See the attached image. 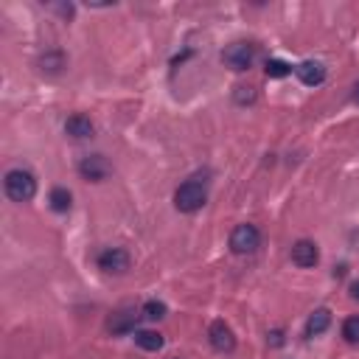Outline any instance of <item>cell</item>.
<instances>
[{"instance_id":"obj_7","label":"cell","mask_w":359,"mask_h":359,"mask_svg":"<svg viewBox=\"0 0 359 359\" xmlns=\"http://www.w3.org/2000/svg\"><path fill=\"white\" fill-rule=\"evenodd\" d=\"M140 317H143V314H140L138 309L124 306V309L112 312V317L107 320V332H110V334H129V332H135V325H138Z\"/></svg>"},{"instance_id":"obj_17","label":"cell","mask_w":359,"mask_h":359,"mask_svg":"<svg viewBox=\"0 0 359 359\" xmlns=\"http://www.w3.org/2000/svg\"><path fill=\"white\" fill-rule=\"evenodd\" d=\"M140 314H143L146 320L158 323V320H163V317L169 314V306H166L163 301H146V304H143V309H140Z\"/></svg>"},{"instance_id":"obj_18","label":"cell","mask_w":359,"mask_h":359,"mask_svg":"<svg viewBox=\"0 0 359 359\" xmlns=\"http://www.w3.org/2000/svg\"><path fill=\"white\" fill-rule=\"evenodd\" d=\"M343 340L348 345H359V314H354L343 323Z\"/></svg>"},{"instance_id":"obj_20","label":"cell","mask_w":359,"mask_h":359,"mask_svg":"<svg viewBox=\"0 0 359 359\" xmlns=\"http://www.w3.org/2000/svg\"><path fill=\"white\" fill-rule=\"evenodd\" d=\"M267 343L273 345V348H281V345H284V332H281V328H275V332H269V334H267Z\"/></svg>"},{"instance_id":"obj_8","label":"cell","mask_w":359,"mask_h":359,"mask_svg":"<svg viewBox=\"0 0 359 359\" xmlns=\"http://www.w3.org/2000/svg\"><path fill=\"white\" fill-rule=\"evenodd\" d=\"M208 343H211V348L219 351V354H230L236 348V337H233L230 325L225 320H214L211 323V328H208Z\"/></svg>"},{"instance_id":"obj_13","label":"cell","mask_w":359,"mask_h":359,"mask_svg":"<svg viewBox=\"0 0 359 359\" xmlns=\"http://www.w3.org/2000/svg\"><path fill=\"white\" fill-rule=\"evenodd\" d=\"M71 191L68 188H62V186H56V188H51V194H48V205H51V211H56V214H68L71 211Z\"/></svg>"},{"instance_id":"obj_22","label":"cell","mask_w":359,"mask_h":359,"mask_svg":"<svg viewBox=\"0 0 359 359\" xmlns=\"http://www.w3.org/2000/svg\"><path fill=\"white\" fill-rule=\"evenodd\" d=\"M351 101H354V104H359V82L354 84V93H351Z\"/></svg>"},{"instance_id":"obj_5","label":"cell","mask_w":359,"mask_h":359,"mask_svg":"<svg viewBox=\"0 0 359 359\" xmlns=\"http://www.w3.org/2000/svg\"><path fill=\"white\" fill-rule=\"evenodd\" d=\"M129 253L124 247H107L101 256H99V269L107 275H127L129 273Z\"/></svg>"},{"instance_id":"obj_21","label":"cell","mask_w":359,"mask_h":359,"mask_svg":"<svg viewBox=\"0 0 359 359\" xmlns=\"http://www.w3.org/2000/svg\"><path fill=\"white\" fill-rule=\"evenodd\" d=\"M351 297H354V301H359V281L351 284Z\"/></svg>"},{"instance_id":"obj_23","label":"cell","mask_w":359,"mask_h":359,"mask_svg":"<svg viewBox=\"0 0 359 359\" xmlns=\"http://www.w3.org/2000/svg\"><path fill=\"white\" fill-rule=\"evenodd\" d=\"M171 359H177V356H171Z\"/></svg>"},{"instance_id":"obj_4","label":"cell","mask_w":359,"mask_h":359,"mask_svg":"<svg viewBox=\"0 0 359 359\" xmlns=\"http://www.w3.org/2000/svg\"><path fill=\"white\" fill-rule=\"evenodd\" d=\"M222 62H225L230 71H236V73H245V71H250L253 62H256V48H253L250 42H230V45L222 51Z\"/></svg>"},{"instance_id":"obj_6","label":"cell","mask_w":359,"mask_h":359,"mask_svg":"<svg viewBox=\"0 0 359 359\" xmlns=\"http://www.w3.org/2000/svg\"><path fill=\"white\" fill-rule=\"evenodd\" d=\"M110 160L104 155H87L79 160V174L87 180V183H101V180L110 177Z\"/></svg>"},{"instance_id":"obj_15","label":"cell","mask_w":359,"mask_h":359,"mask_svg":"<svg viewBox=\"0 0 359 359\" xmlns=\"http://www.w3.org/2000/svg\"><path fill=\"white\" fill-rule=\"evenodd\" d=\"M62 68H65V56H62V51H48V53L40 59V71L48 73V76H56Z\"/></svg>"},{"instance_id":"obj_2","label":"cell","mask_w":359,"mask_h":359,"mask_svg":"<svg viewBox=\"0 0 359 359\" xmlns=\"http://www.w3.org/2000/svg\"><path fill=\"white\" fill-rule=\"evenodd\" d=\"M3 191L12 202L23 205V202H32L37 197V177L28 171V169H12L3 177Z\"/></svg>"},{"instance_id":"obj_1","label":"cell","mask_w":359,"mask_h":359,"mask_svg":"<svg viewBox=\"0 0 359 359\" xmlns=\"http://www.w3.org/2000/svg\"><path fill=\"white\" fill-rule=\"evenodd\" d=\"M208 171H197L174 191V208L180 214H197L208 202Z\"/></svg>"},{"instance_id":"obj_3","label":"cell","mask_w":359,"mask_h":359,"mask_svg":"<svg viewBox=\"0 0 359 359\" xmlns=\"http://www.w3.org/2000/svg\"><path fill=\"white\" fill-rule=\"evenodd\" d=\"M261 247V233L256 225L245 222V225H236L233 233H230V250L236 256H250Z\"/></svg>"},{"instance_id":"obj_10","label":"cell","mask_w":359,"mask_h":359,"mask_svg":"<svg viewBox=\"0 0 359 359\" xmlns=\"http://www.w3.org/2000/svg\"><path fill=\"white\" fill-rule=\"evenodd\" d=\"M295 76L301 79L306 87H317L325 82V65L323 62H314V59H306V62L295 65Z\"/></svg>"},{"instance_id":"obj_12","label":"cell","mask_w":359,"mask_h":359,"mask_svg":"<svg viewBox=\"0 0 359 359\" xmlns=\"http://www.w3.org/2000/svg\"><path fill=\"white\" fill-rule=\"evenodd\" d=\"M328 325H332V312L328 309H314L306 320V337H320L323 332H328Z\"/></svg>"},{"instance_id":"obj_14","label":"cell","mask_w":359,"mask_h":359,"mask_svg":"<svg viewBox=\"0 0 359 359\" xmlns=\"http://www.w3.org/2000/svg\"><path fill=\"white\" fill-rule=\"evenodd\" d=\"M135 345L143 351H160L166 345L160 332H135Z\"/></svg>"},{"instance_id":"obj_9","label":"cell","mask_w":359,"mask_h":359,"mask_svg":"<svg viewBox=\"0 0 359 359\" xmlns=\"http://www.w3.org/2000/svg\"><path fill=\"white\" fill-rule=\"evenodd\" d=\"M317 261H320V250H317L314 242L301 238V242L292 245V264L304 267V269H312V267H317Z\"/></svg>"},{"instance_id":"obj_16","label":"cell","mask_w":359,"mask_h":359,"mask_svg":"<svg viewBox=\"0 0 359 359\" xmlns=\"http://www.w3.org/2000/svg\"><path fill=\"white\" fill-rule=\"evenodd\" d=\"M292 71H295V68H292L289 62H284V59H269L267 68H264L267 79H286Z\"/></svg>"},{"instance_id":"obj_19","label":"cell","mask_w":359,"mask_h":359,"mask_svg":"<svg viewBox=\"0 0 359 359\" xmlns=\"http://www.w3.org/2000/svg\"><path fill=\"white\" fill-rule=\"evenodd\" d=\"M256 99H258V93H256L253 87H245V84H242V87H236V93H233V101H236V104H242V107L253 104Z\"/></svg>"},{"instance_id":"obj_11","label":"cell","mask_w":359,"mask_h":359,"mask_svg":"<svg viewBox=\"0 0 359 359\" xmlns=\"http://www.w3.org/2000/svg\"><path fill=\"white\" fill-rule=\"evenodd\" d=\"M65 132L71 138H76V140H84V138H93L96 135V127H93V121H90L87 115L76 112V115H71L68 121H65Z\"/></svg>"}]
</instances>
